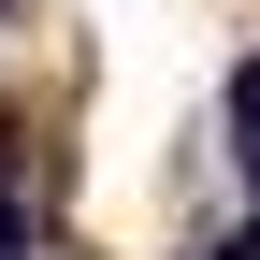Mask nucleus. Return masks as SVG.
Here are the masks:
<instances>
[{
  "label": "nucleus",
  "mask_w": 260,
  "mask_h": 260,
  "mask_svg": "<svg viewBox=\"0 0 260 260\" xmlns=\"http://www.w3.org/2000/svg\"><path fill=\"white\" fill-rule=\"evenodd\" d=\"M232 130H246V174H260V58L232 73Z\"/></svg>",
  "instance_id": "obj_1"
},
{
  "label": "nucleus",
  "mask_w": 260,
  "mask_h": 260,
  "mask_svg": "<svg viewBox=\"0 0 260 260\" xmlns=\"http://www.w3.org/2000/svg\"><path fill=\"white\" fill-rule=\"evenodd\" d=\"M217 260H260V217H246V232H232V246H217Z\"/></svg>",
  "instance_id": "obj_2"
}]
</instances>
